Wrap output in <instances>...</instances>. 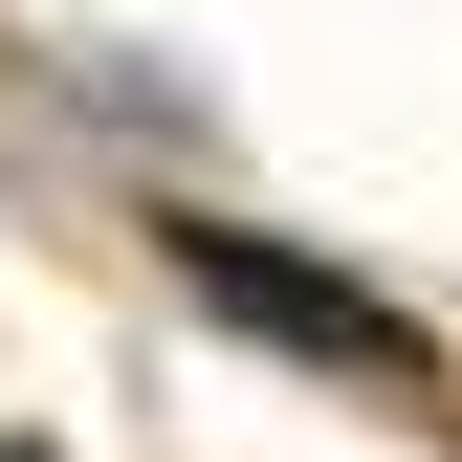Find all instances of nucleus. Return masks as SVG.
I'll return each instance as SVG.
<instances>
[{
  "instance_id": "f257e3e1",
  "label": "nucleus",
  "mask_w": 462,
  "mask_h": 462,
  "mask_svg": "<svg viewBox=\"0 0 462 462\" xmlns=\"http://www.w3.org/2000/svg\"><path fill=\"white\" fill-rule=\"evenodd\" d=\"M154 243H177V286L220 330H264V353H309V374H374V396H419L440 353H419V309H374L353 264H286L264 220H154Z\"/></svg>"
}]
</instances>
